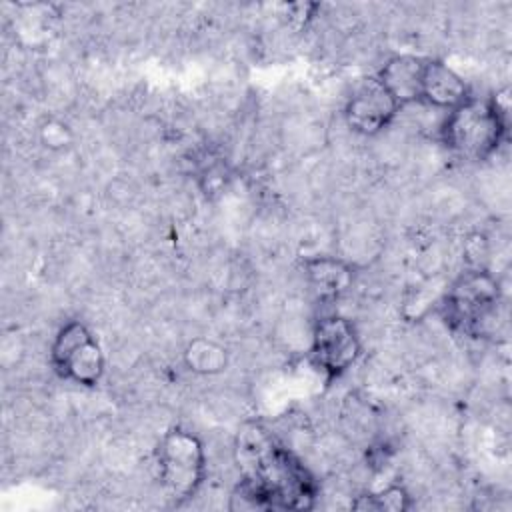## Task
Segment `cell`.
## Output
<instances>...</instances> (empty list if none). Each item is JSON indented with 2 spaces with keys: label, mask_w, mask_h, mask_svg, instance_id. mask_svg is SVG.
Instances as JSON below:
<instances>
[{
  "label": "cell",
  "mask_w": 512,
  "mask_h": 512,
  "mask_svg": "<svg viewBox=\"0 0 512 512\" xmlns=\"http://www.w3.org/2000/svg\"><path fill=\"white\" fill-rule=\"evenodd\" d=\"M426 58L414 54H394L390 56L376 78L390 92V96L402 106L420 102V86H422V70Z\"/></svg>",
  "instance_id": "obj_9"
},
{
  "label": "cell",
  "mask_w": 512,
  "mask_h": 512,
  "mask_svg": "<svg viewBox=\"0 0 512 512\" xmlns=\"http://www.w3.org/2000/svg\"><path fill=\"white\" fill-rule=\"evenodd\" d=\"M304 276L320 300H336L354 284V268L336 256L306 258Z\"/></svg>",
  "instance_id": "obj_10"
},
{
  "label": "cell",
  "mask_w": 512,
  "mask_h": 512,
  "mask_svg": "<svg viewBox=\"0 0 512 512\" xmlns=\"http://www.w3.org/2000/svg\"><path fill=\"white\" fill-rule=\"evenodd\" d=\"M360 354V336L348 318L328 314L316 320L312 328L310 356L328 380L348 372L358 362Z\"/></svg>",
  "instance_id": "obj_6"
},
{
  "label": "cell",
  "mask_w": 512,
  "mask_h": 512,
  "mask_svg": "<svg viewBox=\"0 0 512 512\" xmlns=\"http://www.w3.org/2000/svg\"><path fill=\"white\" fill-rule=\"evenodd\" d=\"M158 478L166 494L188 500L198 492L206 476V450L202 440L186 428H170L156 446Z\"/></svg>",
  "instance_id": "obj_3"
},
{
  "label": "cell",
  "mask_w": 512,
  "mask_h": 512,
  "mask_svg": "<svg viewBox=\"0 0 512 512\" xmlns=\"http://www.w3.org/2000/svg\"><path fill=\"white\" fill-rule=\"evenodd\" d=\"M470 96L472 94L468 82L452 66L436 58H426L422 70L420 102L450 112Z\"/></svg>",
  "instance_id": "obj_8"
},
{
  "label": "cell",
  "mask_w": 512,
  "mask_h": 512,
  "mask_svg": "<svg viewBox=\"0 0 512 512\" xmlns=\"http://www.w3.org/2000/svg\"><path fill=\"white\" fill-rule=\"evenodd\" d=\"M240 508L248 510H308L318 486L308 468L262 426H244L236 436Z\"/></svg>",
  "instance_id": "obj_1"
},
{
  "label": "cell",
  "mask_w": 512,
  "mask_h": 512,
  "mask_svg": "<svg viewBox=\"0 0 512 512\" xmlns=\"http://www.w3.org/2000/svg\"><path fill=\"white\" fill-rule=\"evenodd\" d=\"M508 110V90L484 98L470 96L446 112L440 140L450 152L466 160H488L508 136Z\"/></svg>",
  "instance_id": "obj_2"
},
{
  "label": "cell",
  "mask_w": 512,
  "mask_h": 512,
  "mask_svg": "<svg viewBox=\"0 0 512 512\" xmlns=\"http://www.w3.org/2000/svg\"><path fill=\"white\" fill-rule=\"evenodd\" d=\"M50 362L60 378L88 388L102 380L106 368L100 342L80 320H70L56 332Z\"/></svg>",
  "instance_id": "obj_5"
},
{
  "label": "cell",
  "mask_w": 512,
  "mask_h": 512,
  "mask_svg": "<svg viewBox=\"0 0 512 512\" xmlns=\"http://www.w3.org/2000/svg\"><path fill=\"white\" fill-rule=\"evenodd\" d=\"M500 284L484 268L462 272L448 288L442 310L444 320L466 334H478L480 326L496 312Z\"/></svg>",
  "instance_id": "obj_4"
},
{
  "label": "cell",
  "mask_w": 512,
  "mask_h": 512,
  "mask_svg": "<svg viewBox=\"0 0 512 512\" xmlns=\"http://www.w3.org/2000/svg\"><path fill=\"white\" fill-rule=\"evenodd\" d=\"M400 104L380 84L376 76L362 78L344 102V120L348 128L362 136H376L392 124Z\"/></svg>",
  "instance_id": "obj_7"
},
{
  "label": "cell",
  "mask_w": 512,
  "mask_h": 512,
  "mask_svg": "<svg viewBox=\"0 0 512 512\" xmlns=\"http://www.w3.org/2000/svg\"><path fill=\"white\" fill-rule=\"evenodd\" d=\"M412 506L410 502V494L406 492L404 486L398 484H390L380 492H368V494H360L354 502L352 508L354 510H388V512H404Z\"/></svg>",
  "instance_id": "obj_12"
},
{
  "label": "cell",
  "mask_w": 512,
  "mask_h": 512,
  "mask_svg": "<svg viewBox=\"0 0 512 512\" xmlns=\"http://www.w3.org/2000/svg\"><path fill=\"white\" fill-rule=\"evenodd\" d=\"M38 136H40V142L42 146H46L48 150H64L72 144L74 140V134H72V128L58 120V118H48L40 124V130H38Z\"/></svg>",
  "instance_id": "obj_13"
},
{
  "label": "cell",
  "mask_w": 512,
  "mask_h": 512,
  "mask_svg": "<svg viewBox=\"0 0 512 512\" xmlns=\"http://www.w3.org/2000/svg\"><path fill=\"white\" fill-rule=\"evenodd\" d=\"M184 364L190 372L200 376H214L226 370L228 366V350L204 336L190 340L184 348Z\"/></svg>",
  "instance_id": "obj_11"
}]
</instances>
